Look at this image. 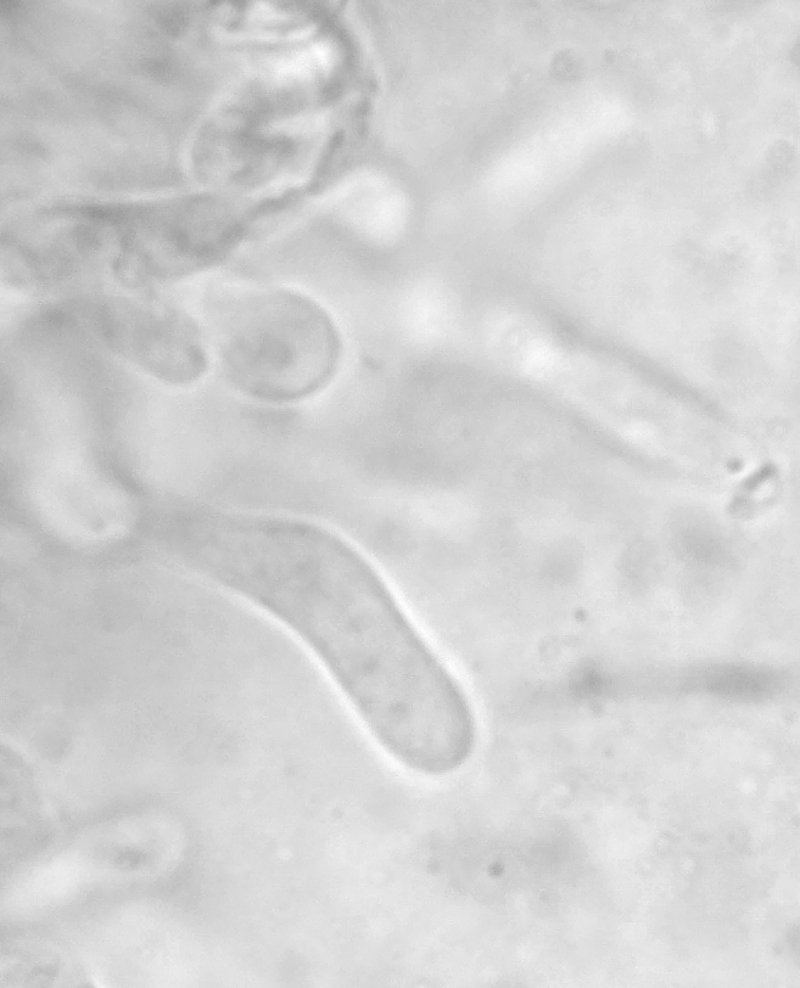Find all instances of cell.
<instances>
[{
	"mask_svg": "<svg viewBox=\"0 0 800 988\" xmlns=\"http://www.w3.org/2000/svg\"><path fill=\"white\" fill-rule=\"evenodd\" d=\"M71 323L148 376L173 386L199 381L209 367L197 323L172 306L111 296L67 307Z\"/></svg>",
	"mask_w": 800,
	"mask_h": 988,
	"instance_id": "4",
	"label": "cell"
},
{
	"mask_svg": "<svg viewBox=\"0 0 800 988\" xmlns=\"http://www.w3.org/2000/svg\"><path fill=\"white\" fill-rule=\"evenodd\" d=\"M227 583L306 646L403 766L438 773L470 749L476 725L464 692L345 538L308 520L266 517L238 540Z\"/></svg>",
	"mask_w": 800,
	"mask_h": 988,
	"instance_id": "1",
	"label": "cell"
},
{
	"mask_svg": "<svg viewBox=\"0 0 800 988\" xmlns=\"http://www.w3.org/2000/svg\"><path fill=\"white\" fill-rule=\"evenodd\" d=\"M342 350L339 330L319 303L296 290L257 286L236 300L220 358L226 378L243 395L290 404L330 384Z\"/></svg>",
	"mask_w": 800,
	"mask_h": 988,
	"instance_id": "2",
	"label": "cell"
},
{
	"mask_svg": "<svg viewBox=\"0 0 800 988\" xmlns=\"http://www.w3.org/2000/svg\"><path fill=\"white\" fill-rule=\"evenodd\" d=\"M245 235L242 221L219 207L116 213L105 236L106 271L131 285L173 282L219 265Z\"/></svg>",
	"mask_w": 800,
	"mask_h": 988,
	"instance_id": "3",
	"label": "cell"
},
{
	"mask_svg": "<svg viewBox=\"0 0 800 988\" xmlns=\"http://www.w3.org/2000/svg\"><path fill=\"white\" fill-rule=\"evenodd\" d=\"M146 861V854L133 848H124L118 851L113 858L115 865L121 869L134 870L143 865Z\"/></svg>",
	"mask_w": 800,
	"mask_h": 988,
	"instance_id": "5",
	"label": "cell"
}]
</instances>
